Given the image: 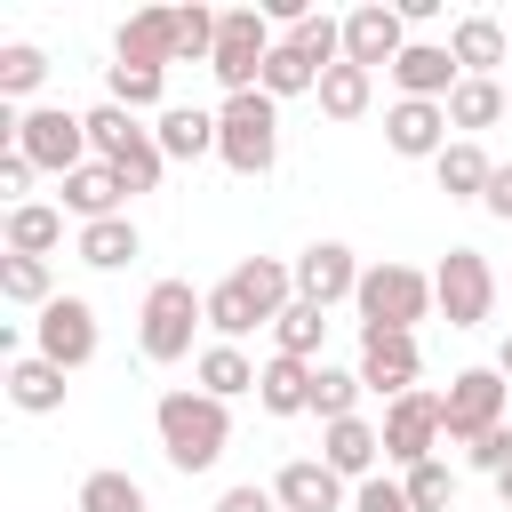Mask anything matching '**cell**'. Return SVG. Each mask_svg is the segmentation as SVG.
<instances>
[{"instance_id": "11", "label": "cell", "mask_w": 512, "mask_h": 512, "mask_svg": "<svg viewBox=\"0 0 512 512\" xmlns=\"http://www.w3.org/2000/svg\"><path fill=\"white\" fill-rule=\"evenodd\" d=\"M504 400H512V384L496 376V368H456L448 376V392H440V416H448V440H480V432H496L504 424Z\"/></svg>"}, {"instance_id": "43", "label": "cell", "mask_w": 512, "mask_h": 512, "mask_svg": "<svg viewBox=\"0 0 512 512\" xmlns=\"http://www.w3.org/2000/svg\"><path fill=\"white\" fill-rule=\"evenodd\" d=\"M32 176H40V168H32V160H24L16 144H8V152H0V200H8V208H24V192H32Z\"/></svg>"}, {"instance_id": "1", "label": "cell", "mask_w": 512, "mask_h": 512, "mask_svg": "<svg viewBox=\"0 0 512 512\" xmlns=\"http://www.w3.org/2000/svg\"><path fill=\"white\" fill-rule=\"evenodd\" d=\"M288 304H296V264H280V256H240V264L208 288V328H216V344H240L248 328H272Z\"/></svg>"}, {"instance_id": "17", "label": "cell", "mask_w": 512, "mask_h": 512, "mask_svg": "<svg viewBox=\"0 0 512 512\" xmlns=\"http://www.w3.org/2000/svg\"><path fill=\"white\" fill-rule=\"evenodd\" d=\"M384 144H392L400 160H440V152L456 144V136H448V104H408V96H400V104L384 112Z\"/></svg>"}, {"instance_id": "35", "label": "cell", "mask_w": 512, "mask_h": 512, "mask_svg": "<svg viewBox=\"0 0 512 512\" xmlns=\"http://www.w3.org/2000/svg\"><path fill=\"white\" fill-rule=\"evenodd\" d=\"M256 88H264L272 104H288V96H320V64H304V56L280 40V48L264 56V80H256Z\"/></svg>"}, {"instance_id": "22", "label": "cell", "mask_w": 512, "mask_h": 512, "mask_svg": "<svg viewBox=\"0 0 512 512\" xmlns=\"http://www.w3.org/2000/svg\"><path fill=\"white\" fill-rule=\"evenodd\" d=\"M312 360H288V352H272L264 360V376H256V408L264 416H312Z\"/></svg>"}, {"instance_id": "30", "label": "cell", "mask_w": 512, "mask_h": 512, "mask_svg": "<svg viewBox=\"0 0 512 512\" xmlns=\"http://www.w3.org/2000/svg\"><path fill=\"white\" fill-rule=\"evenodd\" d=\"M160 88H168L160 64H104V104H120V112H152ZM160 112H168V104H160Z\"/></svg>"}, {"instance_id": "13", "label": "cell", "mask_w": 512, "mask_h": 512, "mask_svg": "<svg viewBox=\"0 0 512 512\" xmlns=\"http://www.w3.org/2000/svg\"><path fill=\"white\" fill-rule=\"evenodd\" d=\"M400 48H408V16L400 8H384V0H360L352 16H344V64H360V72H392L400 64Z\"/></svg>"}, {"instance_id": "8", "label": "cell", "mask_w": 512, "mask_h": 512, "mask_svg": "<svg viewBox=\"0 0 512 512\" xmlns=\"http://www.w3.org/2000/svg\"><path fill=\"white\" fill-rule=\"evenodd\" d=\"M280 40H272V16L264 8H224L216 16V56H208V72L224 80V96H248L256 80H264V56H272Z\"/></svg>"}, {"instance_id": "33", "label": "cell", "mask_w": 512, "mask_h": 512, "mask_svg": "<svg viewBox=\"0 0 512 512\" xmlns=\"http://www.w3.org/2000/svg\"><path fill=\"white\" fill-rule=\"evenodd\" d=\"M56 240H64V208H48V200L8 208V256H48Z\"/></svg>"}, {"instance_id": "39", "label": "cell", "mask_w": 512, "mask_h": 512, "mask_svg": "<svg viewBox=\"0 0 512 512\" xmlns=\"http://www.w3.org/2000/svg\"><path fill=\"white\" fill-rule=\"evenodd\" d=\"M40 80H48V56H40L32 40H8V48H0V104H16V96H32Z\"/></svg>"}, {"instance_id": "23", "label": "cell", "mask_w": 512, "mask_h": 512, "mask_svg": "<svg viewBox=\"0 0 512 512\" xmlns=\"http://www.w3.org/2000/svg\"><path fill=\"white\" fill-rule=\"evenodd\" d=\"M112 48H120V64H160L168 72L176 64V8H136Z\"/></svg>"}, {"instance_id": "42", "label": "cell", "mask_w": 512, "mask_h": 512, "mask_svg": "<svg viewBox=\"0 0 512 512\" xmlns=\"http://www.w3.org/2000/svg\"><path fill=\"white\" fill-rule=\"evenodd\" d=\"M352 512H416V504H408V488H400V480H384V472H376V480H360V488H352Z\"/></svg>"}, {"instance_id": "28", "label": "cell", "mask_w": 512, "mask_h": 512, "mask_svg": "<svg viewBox=\"0 0 512 512\" xmlns=\"http://www.w3.org/2000/svg\"><path fill=\"white\" fill-rule=\"evenodd\" d=\"M192 376H200V392H208V400H232V392H256V376H264V368H256L240 344H208V352L192 360Z\"/></svg>"}, {"instance_id": "32", "label": "cell", "mask_w": 512, "mask_h": 512, "mask_svg": "<svg viewBox=\"0 0 512 512\" xmlns=\"http://www.w3.org/2000/svg\"><path fill=\"white\" fill-rule=\"evenodd\" d=\"M504 80H456V96H448V128H464V136H480V128H496L504 120Z\"/></svg>"}, {"instance_id": "37", "label": "cell", "mask_w": 512, "mask_h": 512, "mask_svg": "<svg viewBox=\"0 0 512 512\" xmlns=\"http://www.w3.org/2000/svg\"><path fill=\"white\" fill-rule=\"evenodd\" d=\"M360 392H368L360 368H328V360H320V376H312V416H320V424H344V416H360Z\"/></svg>"}, {"instance_id": "19", "label": "cell", "mask_w": 512, "mask_h": 512, "mask_svg": "<svg viewBox=\"0 0 512 512\" xmlns=\"http://www.w3.org/2000/svg\"><path fill=\"white\" fill-rule=\"evenodd\" d=\"M448 56H456V72H464V80H496V64H512V32H504L496 16H456Z\"/></svg>"}, {"instance_id": "44", "label": "cell", "mask_w": 512, "mask_h": 512, "mask_svg": "<svg viewBox=\"0 0 512 512\" xmlns=\"http://www.w3.org/2000/svg\"><path fill=\"white\" fill-rule=\"evenodd\" d=\"M464 456H472V472H488V480H496V472H504V464H512V432H504V424H496V432H480V440H472V448H464Z\"/></svg>"}, {"instance_id": "36", "label": "cell", "mask_w": 512, "mask_h": 512, "mask_svg": "<svg viewBox=\"0 0 512 512\" xmlns=\"http://www.w3.org/2000/svg\"><path fill=\"white\" fill-rule=\"evenodd\" d=\"M0 296H8V304H32V312H48V304H56L48 256H0Z\"/></svg>"}, {"instance_id": "10", "label": "cell", "mask_w": 512, "mask_h": 512, "mask_svg": "<svg viewBox=\"0 0 512 512\" xmlns=\"http://www.w3.org/2000/svg\"><path fill=\"white\" fill-rule=\"evenodd\" d=\"M432 296H440L448 328H480V320L496 312V272H488V256H480V248H448L440 272H432Z\"/></svg>"}, {"instance_id": "48", "label": "cell", "mask_w": 512, "mask_h": 512, "mask_svg": "<svg viewBox=\"0 0 512 512\" xmlns=\"http://www.w3.org/2000/svg\"><path fill=\"white\" fill-rule=\"evenodd\" d=\"M496 496H504V512H512V464H504V472H496Z\"/></svg>"}, {"instance_id": "49", "label": "cell", "mask_w": 512, "mask_h": 512, "mask_svg": "<svg viewBox=\"0 0 512 512\" xmlns=\"http://www.w3.org/2000/svg\"><path fill=\"white\" fill-rule=\"evenodd\" d=\"M504 120H512V96H504Z\"/></svg>"}, {"instance_id": "45", "label": "cell", "mask_w": 512, "mask_h": 512, "mask_svg": "<svg viewBox=\"0 0 512 512\" xmlns=\"http://www.w3.org/2000/svg\"><path fill=\"white\" fill-rule=\"evenodd\" d=\"M216 512H280V496H272V488H256V480H240V488H224V496H216Z\"/></svg>"}, {"instance_id": "9", "label": "cell", "mask_w": 512, "mask_h": 512, "mask_svg": "<svg viewBox=\"0 0 512 512\" xmlns=\"http://www.w3.org/2000/svg\"><path fill=\"white\" fill-rule=\"evenodd\" d=\"M384 464H400V472H416V464H432V448L448 440V416H440V392H400V400H384Z\"/></svg>"}, {"instance_id": "46", "label": "cell", "mask_w": 512, "mask_h": 512, "mask_svg": "<svg viewBox=\"0 0 512 512\" xmlns=\"http://www.w3.org/2000/svg\"><path fill=\"white\" fill-rule=\"evenodd\" d=\"M480 208L512 224V160H496V184H488V200H480Z\"/></svg>"}, {"instance_id": "47", "label": "cell", "mask_w": 512, "mask_h": 512, "mask_svg": "<svg viewBox=\"0 0 512 512\" xmlns=\"http://www.w3.org/2000/svg\"><path fill=\"white\" fill-rule=\"evenodd\" d=\"M496 376H504V384H512V336H504V352H496Z\"/></svg>"}, {"instance_id": "40", "label": "cell", "mask_w": 512, "mask_h": 512, "mask_svg": "<svg viewBox=\"0 0 512 512\" xmlns=\"http://www.w3.org/2000/svg\"><path fill=\"white\" fill-rule=\"evenodd\" d=\"M400 488H408V504L416 512H448L456 504V472L432 456V464H416V472H400Z\"/></svg>"}, {"instance_id": "3", "label": "cell", "mask_w": 512, "mask_h": 512, "mask_svg": "<svg viewBox=\"0 0 512 512\" xmlns=\"http://www.w3.org/2000/svg\"><path fill=\"white\" fill-rule=\"evenodd\" d=\"M216 160L232 176H272V160H280V104L264 88L224 96V112H216Z\"/></svg>"}, {"instance_id": "26", "label": "cell", "mask_w": 512, "mask_h": 512, "mask_svg": "<svg viewBox=\"0 0 512 512\" xmlns=\"http://www.w3.org/2000/svg\"><path fill=\"white\" fill-rule=\"evenodd\" d=\"M152 136H160L168 160H208V152H216V112H200V104H168Z\"/></svg>"}, {"instance_id": "6", "label": "cell", "mask_w": 512, "mask_h": 512, "mask_svg": "<svg viewBox=\"0 0 512 512\" xmlns=\"http://www.w3.org/2000/svg\"><path fill=\"white\" fill-rule=\"evenodd\" d=\"M352 304H360V328H392V336H416V320H424L440 296H432V272H416V264H368Z\"/></svg>"}, {"instance_id": "18", "label": "cell", "mask_w": 512, "mask_h": 512, "mask_svg": "<svg viewBox=\"0 0 512 512\" xmlns=\"http://www.w3.org/2000/svg\"><path fill=\"white\" fill-rule=\"evenodd\" d=\"M320 464L336 472V480H376V464H384V432L368 424V416H344V424H328L320 432Z\"/></svg>"}, {"instance_id": "7", "label": "cell", "mask_w": 512, "mask_h": 512, "mask_svg": "<svg viewBox=\"0 0 512 512\" xmlns=\"http://www.w3.org/2000/svg\"><path fill=\"white\" fill-rule=\"evenodd\" d=\"M40 176H72V168H88L96 152H88V120L80 112H64V104H32V112H16V136H8Z\"/></svg>"}, {"instance_id": "20", "label": "cell", "mask_w": 512, "mask_h": 512, "mask_svg": "<svg viewBox=\"0 0 512 512\" xmlns=\"http://www.w3.org/2000/svg\"><path fill=\"white\" fill-rule=\"evenodd\" d=\"M272 496H280V512H344V504H352V496H344V480H336L320 456H296V464H280Z\"/></svg>"}, {"instance_id": "24", "label": "cell", "mask_w": 512, "mask_h": 512, "mask_svg": "<svg viewBox=\"0 0 512 512\" xmlns=\"http://www.w3.org/2000/svg\"><path fill=\"white\" fill-rule=\"evenodd\" d=\"M0 384H8V400H16L24 416H56V408H64V368L40 360V352H16Z\"/></svg>"}, {"instance_id": "21", "label": "cell", "mask_w": 512, "mask_h": 512, "mask_svg": "<svg viewBox=\"0 0 512 512\" xmlns=\"http://www.w3.org/2000/svg\"><path fill=\"white\" fill-rule=\"evenodd\" d=\"M64 216H80V224L128 216V184H120V168H104V160L72 168V176H64Z\"/></svg>"}, {"instance_id": "25", "label": "cell", "mask_w": 512, "mask_h": 512, "mask_svg": "<svg viewBox=\"0 0 512 512\" xmlns=\"http://www.w3.org/2000/svg\"><path fill=\"white\" fill-rule=\"evenodd\" d=\"M432 176H440V192H448V200H488V184H496V160L480 152V136H456V144L432 160Z\"/></svg>"}, {"instance_id": "5", "label": "cell", "mask_w": 512, "mask_h": 512, "mask_svg": "<svg viewBox=\"0 0 512 512\" xmlns=\"http://www.w3.org/2000/svg\"><path fill=\"white\" fill-rule=\"evenodd\" d=\"M192 328H208V288H192V280H152V288H144V312H136L144 360H152V368L184 360V352H192Z\"/></svg>"}, {"instance_id": "41", "label": "cell", "mask_w": 512, "mask_h": 512, "mask_svg": "<svg viewBox=\"0 0 512 512\" xmlns=\"http://www.w3.org/2000/svg\"><path fill=\"white\" fill-rule=\"evenodd\" d=\"M192 56L200 64L216 56V16L208 8H176V64H192Z\"/></svg>"}, {"instance_id": "2", "label": "cell", "mask_w": 512, "mask_h": 512, "mask_svg": "<svg viewBox=\"0 0 512 512\" xmlns=\"http://www.w3.org/2000/svg\"><path fill=\"white\" fill-rule=\"evenodd\" d=\"M152 424H160V456H168L176 472H208V464L224 456V440H232L224 400H208L200 384H192V392H160Z\"/></svg>"}, {"instance_id": "14", "label": "cell", "mask_w": 512, "mask_h": 512, "mask_svg": "<svg viewBox=\"0 0 512 512\" xmlns=\"http://www.w3.org/2000/svg\"><path fill=\"white\" fill-rule=\"evenodd\" d=\"M360 272H368V264H360V256H352L344 240H312V248L296 256V296L328 312V304H344V296H360Z\"/></svg>"}, {"instance_id": "27", "label": "cell", "mask_w": 512, "mask_h": 512, "mask_svg": "<svg viewBox=\"0 0 512 512\" xmlns=\"http://www.w3.org/2000/svg\"><path fill=\"white\" fill-rule=\"evenodd\" d=\"M80 264H96V272H120V264H136V248H144V232L128 224V216H104V224H80Z\"/></svg>"}, {"instance_id": "16", "label": "cell", "mask_w": 512, "mask_h": 512, "mask_svg": "<svg viewBox=\"0 0 512 512\" xmlns=\"http://www.w3.org/2000/svg\"><path fill=\"white\" fill-rule=\"evenodd\" d=\"M456 56H448V40H408L400 48V64H392V88L408 96V104H448L456 96Z\"/></svg>"}, {"instance_id": "4", "label": "cell", "mask_w": 512, "mask_h": 512, "mask_svg": "<svg viewBox=\"0 0 512 512\" xmlns=\"http://www.w3.org/2000/svg\"><path fill=\"white\" fill-rule=\"evenodd\" d=\"M80 120H88V152H96L104 168H120V184H128V192H152V184L168 176V152H160V136H152L136 112L96 104V112H80Z\"/></svg>"}, {"instance_id": "12", "label": "cell", "mask_w": 512, "mask_h": 512, "mask_svg": "<svg viewBox=\"0 0 512 512\" xmlns=\"http://www.w3.org/2000/svg\"><path fill=\"white\" fill-rule=\"evenodd\" d=\"M32 344H40V360H56L64 376L88 368V360H96V304H88V296H56V304L32 320Z\"/></svg>"}, {"instance_id": "31", "label": "cell", "mask_w": 512, "mask_h": 512, "mask_svg": "<svg viewBox=\"0 0 512 512\" xmlns=\"http://www.w3.org/2000/svg\"><path fill=\"white\" fill-rule=\"evenodd\" d=\"M376 104V72H360V64H328L320 72V112L328 120H360Z\"/></svg>"}, {"instance_id": "15", "label": "cell", "mask_w": 512, "mask_h": 512, "mask_svg": "<svg viewBox=\"0 0 512 512\" xmlns=\"http://www.w3.org/2000/svg\"><path fill=\"white\" fill-rule=\"evenodd\" d=\"M416 376H424V352H416V336L360 328V384H368V392L400 400V392H416Z\"/></svg>"}, {"instance_id": "29", "label": "cell", "mask_w": 512, "mask_h": 512, "mask_svg": "<svg viewBox=\"0 0 512 512\" xmlns=\"http://www.w3.org/2000/svg\"><path fill=\"white\" fill-rule=\"evenodd\" d=\"M320 344H328V312L296 296V304L272 320V352H288V360H312V368H320Z\"/></svg>"}, {"instance_id": "34", "label": "cell", "mask_w": 512, "mask_h": 512, "mask_svg": "<svg viewBox=\"0 0 512 512\" xmlns=\"http://www.w3.org/2000/svg\"><path fill=\"white\" fill-rule=\"evenodd\" d=\"M288 48L304 56V64H344V16H328V8H312V16H296L288 24Z\"/></svg>"}, {"instance_id": "38", "label": "cell", "mask_w": 512, "mask_h": 512, "mask_svg": "<svg viewBox=\"0 0 512 512\" xmlns=\"http://www.w3.org/2000/svg\"><path fill=\"white\" fill-rule=\"evenodd\" d=\"M72 512H152V504H144V488H136L128 472H88Z\"/></svg>"}]
</instances>
